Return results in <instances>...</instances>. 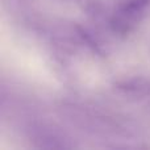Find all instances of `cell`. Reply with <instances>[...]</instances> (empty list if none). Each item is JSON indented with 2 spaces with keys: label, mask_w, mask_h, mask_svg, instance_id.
Here are the masks:
<instances>
[{
  "label": "cell",
  "mask_w": 150,
  "mask_h": 150,
  "mask_svg": "<svg viewBox=\"0 0 150 150\" xmlns=\"http://www.w3.org/2000/svg\"><path fill=\"white\" fill-rule=\"evenodd\" d=\"M113 88L119 95L134 103L150 105V78L142 75L127 76L116 80Z\"/></svg>",
  "instance_id": "obj_2"
},
{
  "label": "cell",
  "mask_w": 150,
  "mask_h": 150,
  "mask_svg": "<svg viewBox=\"0 0 150 150\" xmlns=\"http://www.w3.org/2000/svg\"><path fill=\"white\" fill-rule=\"evenodd\" d=\"M150 9V0H122L109 16L111 32L120 38H127L140 26Z\"/></svg>",
  "instance_id": "obj_1"
}]
</instances>
